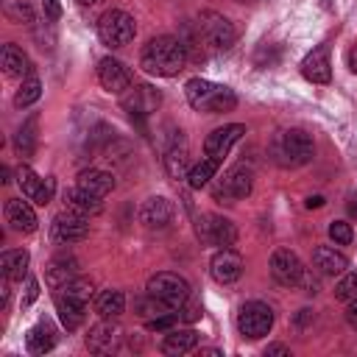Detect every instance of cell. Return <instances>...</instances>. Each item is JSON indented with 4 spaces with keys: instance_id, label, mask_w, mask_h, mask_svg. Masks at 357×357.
Segmentation results:
<instances>
[{
    "instance_id": "obj_34",
    "label": "cell",
    "mask_w": 357,
    "mask_h": 357,
    "mask_svg": "<svg viewBox=\"0 0 357 357\" xmlns=\"http://www.w3.org/2000/svg\"><path fill=\"white\" fill-rule=\"evenodd\" d=\"M17 181H20L22 195H25L28 201H36V195H39V190H42V181H45V178H39L28 165H20V167H17Z\"/></svg>"
},
{
    "instance_id": "obj_16",
    "label": "cell",
    "mask_w": 357,
    "mask_h": 357,
    "mask_svg": "<svg viewBox=\"0 0 357 357\" xmlns=\"http://www.w3.org/2000/svg\"><path fill=\"white\" fill-rule=\"evenodd\" d=\"M173 215H176L173 204H170L167 198H162V195H151V198L142 204V209H139V220H142L148 229H167V226L173 223Z\"/></svg>"
},
{
    "instance_id": "obj_10",
    "label": "cell",
    "mask_w": 357,
    "mask_h": 357,
    "mask_svg": "<svg viewBox=\"0 0 357 357\" xmlns=\"http://www.w3.org/2000/svg\"><path fill=\"white\" fill-rule=\"evenodd\" d=\"M98 81L106 92H114V95H123L126 89H131V73L128 67L120 61V59H100L98 61Z\"/></svg>"
},
{
    "instance_id": "obj_13",
    "label": "cell",
    "mask_w": 357,
    "mask_h": 357,
    "mask_svg": "<svg viewBox=\"0 0 357 357\" xmlns=\"http://www.w3.org/2000/svg\"><path fill=\"white\" fill-rule=\"evenodd\" d=\"M209 273H212V279L218 284H231L243 273V257L237 251H231V248H220L209 262Z\"/></svg>"
},
{
    "instance_id": "obj_14",
    "label": "cell",
    "mask_w": 357,
    "mask_h": 357,
    "mask_svg": "<svg viewBox=\"0 0 357 357\" xmlns=\"http://www.w3.org/2000/svg\"><path fill=\"white\" fill-rule=\"evenodd\" d=\"M301 75L312 84H329L332 78V64H329V45H318L312 47L304 61H301Z\"/></svg>"
},
{
    "instance_id": "obj_31",
    "label": "cell",
    "mask_w": 357,
    "mask_h": 357,
    "mask_svg": "<svg viewBox=\"0 0 357 357\" xmlns=\"http://www.w3.org/2000/svg\"><path fill=\"white\" fill-rule=\"evenodd\" d=\"M218 159H212V156H206V159H201L198 165H192L190 167V173H187V184L192 187V190H201V187H206L212 178H215V173H218Z\"/></svg>"
},
{
    "instance_id": "obj_46",
    "label": "cell",
    "mask_w": 357,
    "mask_h": 357,
    "mask_svg": "<svg viewBox=\"0 0 357 357\" xmlns=\"http://www.w3.org/2000/svg\"><path fill=\"white\" fill-rule=\"evenodd\" d=\"M318 206H324V195H310L307 198V209H318Z\"/></svg>"
},
{
    "instance_id": "obj_19",
    "label": "cell",
    "mask_w": 357,
    "mask_h": 357,
    "mask_svg": "<svg viewBox=\"0 0 357 357\" xmlns=\"http://www.w3.org/2000/svg\"><path fill=\"white\" fill-rule=\"evenodd\" d=\"M73 276H78V259L70 254H59L45 265V282L47 287L59 290L61 284H67Z\"/></svg>"
},
{
    "instance_id": "obj_7",
    "label": "cell",
    "mask_w": 357,
    "mask_h": 357,
    "mask_svg": "<svg viewBox=\"0 0 357 357\" xmlns=\"http://www.w3.org/2000/svg\"><path fill=\"white\" fill-rule=\"evenodd\" d=\"M273 326V310L265 301H245L237 312V329L248 340H259Z\"/></svg>"
},
{
    "instance_id": "obj_9",
    "label": "cell",
    "mask_w": 357,
    "mask_h": 357,
    "mask_svg": "<svg viewBox=\"0 0 357 357\" xmlns=\"http://www.w3.org/2000/svg\"><path fill=\"white\" fill-rule=\"evenodd\" d=\"M271 276L282 287H296L304 279V265L290 248H276L271 257Z\"/></svg>"
},
{
    "instance_id": "obj_5",
    "label": "cell",
    "mask_w": 357,
    "mask_h": 357,
    "mask_svg": "<svg viewBox=\"0 0 357 357\" xmlns=\"http://www.w3.org/2000/svg\"><path fill=\"white\" fill-rule=\"evenodd\" d=\"M198 36H201V42L209 50L220 53V50H229L234 45V36L237 33H234V25L223 14H218V11H201V17H198Z\"/></svg>"
},
{
    "instance_id": "obj_20",
    "label": "cell",
    "mask_w": 357,
    "mask_h": 357,
    "mask_svg": "<svg viewBox=\"0 0 357 357\" xmlns=\"http://www.w3.org/2000/svg\"><path fill=\"white\" fill-rule=\"evenodd\" d=\"M120 335H123V332H120L114 324H109V318H103V324H98V326L89 329V335H86V349L95 351V354H109V351L117 349Z\"/></svg>"
},
{
    "instance_id": "obj_38",
    "label": "cell",
    "mask_w": 357,
    "mask_h": 357,
    "mask_svg": "<svg viewBox=\"0 0 357 357\" xmlns=\"http://www.w3.org/2000/svg\"><path fill=\"white\" fill-rule=\"evenodd\" d=\"M329 237L335 240V245H349L351 237H354V231H351V226L346 220H332L329 223Z\"/></svg>"
},
{
    "instance_id": "obj_33",
    "label": "cell",
    "mask_w": 357,
    "mask_h": 357,
    "mask_svg": "<svg viewBox=\"0 0 357 357\" xmlns=\"http://www.w3.org/2000/svg\"><path fill=\"white\" fill-rule=\"evenodd\" d=\"M14 148H17L22 156H31V153H33V148H36V117H28V120L20 126V131H17V137H14Z\"/></svg>"
},
{
    "instance_id": "obj_42",
    "label": "cell",
    "mask_w": 357,
    "mask_h": 357,
    "mask_svg": "<svg viewBox=\"0 0 357 357\" xmlns=\"http://www.w3.org/2000/svg\"><path fill=\"white\" fill-rule=\"evenodd\" d=\"M39 296V282L36 279H28V284H25V298H22V304H31L33 298Z\"/></svg>"
},
{
    "instance_id": "obj_32",
    "label": "cell",
    "mask_w": 357,
    "mask_h": 357,
    "mask_svg": "<svg viewBox=\"0 0 357 357\" xmlns=\"http://www.w3.org/2000/svg\"><path fill=\"white\" fill-rule=\"evenodd\" d=\"M39 95H42V81L31 73V75H25V78H22V84H20V89H17V95H14V106L25 109V106L36 103V100H39Z\"/></svg>"
},
{
    "instance_id": "obj_15",
    "label": "cell",
    "mask_w": 357,
    "mask_h": 357,
    "mask_svg": "<svg viewBox=\"0 0 357 357\" xmlns=\"http://www.w3.org/2000/svg\"><path fill=\"white\" fill-rule=\"evenodd\" d=\"M162 103V95L148 86V84H139V86H131L128 95H123V109L131 114V117H142V114H151L156 112V106Z\"/></svg>"
},
{
    "instance_id": "obj_25",
    "label": "cell",
    "mask_w": 357,
    "mask_h": 357,
    "mask_svg": "<svg viewBox=\"0 0 357 357\" xmlns=\"http://www.w3.org/2000/svg\"><path fill=\"white\" fill-rule=\"evenodd\" d=\"M0 64H3V73H6L8 78H25V75H31L28 56H25L22 47H17V45H3Z\"/></svg>"
},
{
    "instance_id": "obj_6",
    "label": "cell",
    "mask_w": 357,
    "mask_h": 357,
    "mask_svg": "<svg viewBox=\"0 0 357 357\" xmlns=\"http://www.w3.org/2000/svg\"><path fill=\"white\" fill-rule=\"evenodd\" d=\"M137 33V25H134V17L120 11V8H109L106 14H100L98 20V36L103 45L109 47H123L134 39Z\"/></svg>"
},
{
    "instance_id": "obj_45",
    "label": "cell",
    "mask_w": 357,
    "mask_h": 357,
    "mask_svg": "<svg viewBox=\"0 0 357 357\" xmlns=\"http://www.w3.org/2000/svg\"><path fill=\"white\" fill-rule=\"evenodd\" d=\"M346 321L357 329V298L354 301H349V310H346Z\"/></svg>"
},
{
    "instance_id": "obj_1",
    "label": "cell",
    "mask_w": 357,
    "mask_h": 357,
    "mask_svg": "<svg viewBox=\"0 0 357 357\" xmlns=\"http://www.w3.org/2000/svg\"><path fill=\"white\" fill-rule=\"evenodd\" d=\"M139 64L145 73L151 75H162V78H170V75H178L187 64V45L170 33H162V36H153L145 47H142V56H139Z\"/></svg>"
},
{
    "instance_id": "obj_44",
    "label": "cell",
    "mask_w": 357,
    "mask_h": 357,
    "mask_svg": "<svg viewBox=\"0 0 357 357\" xmlns=\"http://www.w3.org/2000/svg\"><path fill=\"white\" fill-rule=\"evenodd\" d=\"M265 354H279V357H290V349H287V346H282V343H273V346H268V349H265Z\"/></svg>"
},
{
    "instance_id": "obj_36",
    "label": "cell",
    "mask_w": 357,
    "mask_h": 357,
    "mask_svg": "<svg viewBox=\"0 0 357 357\" xmlns=\"http://www.w3.org/2000/svg\"><path fill=\"white\" fill-rule=\"evenodd\" d=\"M335 298L337 301H354L357 298V271L343 273V279L335 284Z\"/></svg>"
},
{
    "instance_id": "obj_47",
    "label": "cell",
    "mask_w": 357,
    "mask_h": 357,
    "mask_svg": "<svg viewBox=\"0 0 357 357\" xmlns=\"http://www.w3.org/2000/svg\"><path fill=\"white\" fill-rule=\"evenodd\" d=\"M310 318H312V310H301V312H298V318H296V324H298V326H304Z\"/></svg>"
},
{
    "instance_id": "obj_43",
    "label": "cell",
    "mask_w": 357,
    "mask_h": 357,
    "mask_svg": "<svg viewBox=\"0 0 357 357\" xmlns=\"http://www.w3.org/2000/svg\"><path fill=\"white\" fill-rule=\"evenodd\" d=\"M346 64H349V70L357 75V45L349 47V53H346Z\"/></svg>"
},
{
    "instance_id": "obj_40",
    "label": "cell",
    "mask_w": 357,
    "mask_h": 357,
    "mask_svg": "<svg viewBox=\"0 0 357 357\" xmlns=\"http://www.w3.org/2000/svg\"><path fill=\"white\" fill-rule=\"evenodd\" d=\"M178 315H181L184 321H190V324H192V321H198V318H201V304H198L195 298H187V301H184V307L178 310Z\"/></svg>"
},
{
    "instance_id": "obj_21",
    "label": "cell",
    "mask_w": 357,
    "mask_h": 357,
    "mask_svg": "<svg viewBox=\"0 0 357 357\" xmlns=\"http://www.w3.org/2000/svg\"><path fill=\"white\" fill-rule=\"evenodd\" d=\"M165 170L170 173V178H187V173H190V159H187V142H184V137H181V131H178V137L167 145V151H165Z\"/></svg>"
},
{
    "instance_id": "obj_8",
    "label": "cell",
    "mask_w": 357,
    "mask_h": 357,
    "mask_svg": "<svg viewBox=\"0 0 357 357\" xmlns=\"http://www.w3.org/2000/svg\"><path fill=\"white\" fill-rule=\"evenodd\" d=\"M254 187V173L248 165H234L223 173V178H218V184H212V195L218 201H240L251 192Z\"/></svg>"
},
{
    "instance_id": "obj_11",
    "label": "cell",
    "mask_w": 357,
    "mask_h": 357,
    "mask_svg": "<svg viewBox=\"0 0 357 357\" xmlns=\"http://www.w3.org/2000/svg\"><path fill=\"white\" fill-rule=\"evenodd\" d=\"M86 237H89V220L84 215L70 212V209L56 215V220H53V240H59V243H78V240H86Z\"/></svg>"
},
{
    "instance_id": "obj_48",
    "label": "cell",
    "mask_w": 357,
    "mask_h": 357,
    "mask_svg": "<svg viewBox=\"0 0 357 357\" xmlns=\"http://www.w3.org/2000/svg\"><path fill=\"white\" fill-rule=\"evenodd\" d=\"M349 212H351V215H357V195H351V198H349Z\"/></svg>"
},
{
    "instance_id": "obj_18",
    "label": "cell",
    "mask_w": 357,
    "mask_h": 357,
    "mask_svg": "<svg viewBox=\"0 0 357 357\" xmlns=\"http://www.w3.org/2000/svg\"><path fill=\"white\" fill-rule=\"evenodd\" d=\"M6 220H8V226L14 231H22V234L36 231V223H39L33 206L28 201H22V198H8V204H6Z\"/></svg>"
},
{
    "instance_id": "obj_2",
    "label": "cell",
    "mask_w": 357,
    "mask_h": 357,
    "mask_svg": "<svg viewBox=\"0 0 357 357\" xmlns=\"http://www.w3.org/2000/svg\"><path fill=\"white\" fill-rule=\"evenodd\" d=\"M184 95H187V103L195 112H206V114L231 112L237 106V95L229 86L206 81V78H190L187 86H184Z\"/></svg>"
},
{
    "instance_id": "obj_22",
    "label": "cell",
    "mask_w": 357,
    "mask_h": 357,
    "mask_svg": "<svg viewBox=\"0 0 357 357\" xmlns=\"http://www.w3.org/2000/svg\"><path fill=\"white\" fill-rule=\"evenodd\" d=\"M312 265H315L318 273H324V276H337V273H346L349 259H346V254H340V251L332 248V245H318V248L312 251Z\"/></svg>"
},
{
    "instance_id": "obj_3",
    "label": "cell",
    "mask_w": 357,
    "mask_h": 357,
    "mask_svg": "<svg viewBox=\"0 0 357 357\" xmlns=\"http://www.w3.org/2000/svg\"><path fill=\"white\" fill-rule=\"evenodd\" d=\"M271 153L282 167H298L312 159V139L301 128H287L273 139Z\"/></svg>"
},
{
    "instance_id": "obj_49",
    "label": "cell",
    "mask_w": 357,
    "mask_h": 357,
    "mask_svg": "<svg viewBox=\"0 0 357 357\" xmlns=\"http://www.w3.org/2000/svg\"><path fill=\"white\" fill-rule=\"evenodd\" d=\"M8 176H11V170H8V167H3V184H8V181H11Z\"/></svg>"
},
{
    "instance_id": "obj_24",
    "label": "cell",
    "mask_w": 357,
    "mask_h": 357,
    "mask_svg": "<svg viewBox=\"0 0 357 357\" xmlns=\"http://www.w3.org/2000/svg\"><path fill=\"white\" fill-rule=\"evenodd\" d=\"M100 206H103L100 198L92 195V192H86V190H81L78 184L70 187V190H64V209H70V212H78V215L89 218V215H98Z\"/></svg>"
},
{
    "instance_id": "obj_37",
    "label": "cell",
    "mask_w": 357,
    "mask_h": 357,
    "mask_svg": "<svg viewBox=\"0 0 357 357\" xmlns=\"http://www.w3.org/2000/svg\"><path fill=\"white\" fill-rule=\"evenodd\" d=\"M59 293H70V296H75V298L89 301V296H92V282H86V279H81V276H73L67 284L59 287Z\"/></svg>"
},
{
    "instance_id": "obj_26",
    "label": "cell",
    "mask_w": 357,
    "mask_h": 357,
    "mask_svg": "<svg viewBox=\"0 0 357 357\" xmlns=\"http://www.w3.org/2000/svg\"><path fill=\"white\" fill-rule=\"evenodd\" d=\"M237 243V226L223 215H209V245L231 248Z\"/></svg>"
},
{
    "instance_id": "obj_29",
    "label": "cell",
    "mask_w": 357,
    "mask_h": 357,
    "mask_svg": "<svg viewBox=\"0 0 357 357\" xmlns=\"http://www.w3.org/2000/svg\"><path fill=\"white\" fill-rule=\"evenodd\" d=\"M0 271L3 276H8L11 282H20L28 273V251H3L0 257Z\"/></svg>"
},
{
    "instance_id": "obj_39",
    "label": "cell",
    "mask_w": 357,
    "mask_h": 357,
    "mask_svg": "<svg viewBox=\"0 0 357 357\" xmlns=\"http://www.w3.org/2000/svg\"><path fill=\"white\" fill-rule=\"evenodd\" d=\"M53 192H56V181H53L50 176H45V181H42V190H39V195H36V201H33V204H39V206L50 204V201H53Z\"/></svg>"
},
{
    "instance_id": "obj_30",
    "label": "cell",
    "mask_w": 357,
    "mask_h": 357,
    "mask_svg": "<svg viewBox=\"0 0 357 357\" xmlns=\"http://www.w3.org/2000/svg\"><path fill=\"white\" fill-rule=\"evenodd\" d=\"M95 310H98L100 318H109V321L117 318V315L126 310V296H123V290H103V293H98Z\"/></svg>"
},
{
    "instance_id": "obj_35",
    "label": "cell",
    "mask_w": 357,
    "mask_h": 357,
    "mask_svg": "<svg viewBox=\"0 0 357 357\" xmlns=\"http://www.w3.org/2000/svg\"><path fill=\"white\" fill-rule=\"evenodd\" d=\"M3 11L11 22H33V6L28 0H6Z\"/></svg>"
},
{
    "instance_id": "obj_50",
    "label": "cell",
    "mask_w": 357,
    "mask_h": 357,
    "mask_svg": "<svg viewBox=\"0 0 357 357\" xmlns=\"http://www.w3.org/2000/svg\"><path fill=\"white\" fill-rule=\"evenodd\" d=\"M81 6H92V3H98V0H78Z\"/></svg>"
},
{
    "instance_id": "obj_41",
    "label": "cell",
    "mask_w": 357,
    "mask_h": 357,
    "mask_svg": "<svg viewBox=\"0 0 357 357\" xmlns=\"http://www.w3.org/2000/svg\"><path fill=\"white\" fill-rule=\"evenodd\" d=\"M42 8H45V14L50 20H59L61 17V3L59 0H42Z\"/></svg>"
},
{
    "instance_id": "obj_28",
    "label": "cell",
    "mask_w": 357,
    "mask_h": 357,
    "mask_svg": "<svg viewBox=\"0 0 357 357\" xmlns=\"http://www.w3.org/2000/svg\"><path fill=\"white\" fill-rule=\"evenodd\" d=\"M25 346H28L31 354H45V351H50V349L56 346V335H53L50 324L42 321V324H36L33 329H28V335H25Z\"/></svg>"
},
{
    "instance_id": "obj_4",
    "label": "cell",
    "mask_w": 357,
    "mask_h": 357,
    "mask_svg": "<svg viewBox=\"0 0 357 357\" xmlns=\"http://www.w3.org/2000/svg\"><path fill=\"white\" fill-rule=\"evenodd\" d=\"M148 293L153 298H159L165 307H170V310L178 312L184 307V301L190 298V284H187L184 276L170 273V271H162V273H153L148 279Z\"/></svg>"
},
{
    "instance_id": "obj_12",
    "label": "cell",
    "mask_w": 357,
    "mask_h": 357,
    "mask_svg": "<svg viewBox=\"0 0 357 357\" xmlns=\"http://www.w3.org/2000/svg\"><path fill=\"white\" fill-rule=\"evenodd\" d=\"M243 134H245V126H240V123H231V126L215 128V131L204 139V153H206V156H212V159H218V162H223V156L231 151V145H234Z\"/></svg>"
},
{
    "instance_id": "obj_27",
    "label": "cell",
    "mask_w": 357,
    "mask_h": 357,
    "mask_svg": "<svg viewBox=\"0 0 357 357\" xmlns=\"http://www.w3.org/2000/svg\"><path fill=\"white\" fill-rule=\"evenodd\" d=\"M195 346H198V332L195 329H167V335L162 340L165 354H187Z\"/></svg>"
},
{
    "instance_id": "obj_23",
    "label": "cell",
    "mask_w": 357,
    "mask_h": 357,
    "mask_svg": "<svg viewBox=\"0 0 357 357\" xmlns=\"http://www.w3.org/2000/svg\"><path fill=\"white\" fill-rule=\"evenodd\" d=\"M81 190L98 195V198H106L112 190H114V176L109 170H98V167H89V170H81L78 173V181H75Z\"/></svg>"
},
{
    "instance_id": "obj_17",
    "label": "cell",
    "mask_w": 357,
    "mask_h": 357,
    "mask_svg": "<svg viewBox=\"0 0 357 357\" xmlns=\"http://www.w3.org/2000/svg\"><path fill=\"white\" fill-rule=\"evenodd\" d=\"M56 312H59V321L67 332L78 329L86 318V301L84 298H75L70 293H56Z\"/></svg>"
}]
</instances>
